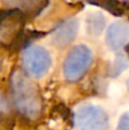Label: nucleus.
<instances>
[{"label": "nucleus", "mask_w": 129, "mask_h": 130, "mask_svg": "<svg viewBox=\"0 0 129 130\" xmlns=\"http://www.w3.org/2000/svg\"><path fill=\"white\" fill-rule=\"evenodd\" d=\"M22 64L27 75L34 79H40L49 71L53 59L45 47L33 45L24 49L22 54Z\"/></svg>", "instance_id": "nucleus-4"}, {"label": "nucleus", "mask_w": 129, "mask_h": 130, "mask_svg": "<svg viewBox=\"0 0 129 130\" xmlns=\"http://www.w3.org/2000/svg\"><path fill=\"white\" fill-rule=\"evenodd\" d=\"M79 31V21L75 17L66 18L53 29L50 39L55 47L64 48L71 45L77 38Z\"/></svg>", "instance_id": "nucleus-6"}, {"label": "nucleus", "mask_w": 129, "mask_h": 130, "mask_svg": "<svg viewBox=\"0 0 129 130\" xmlns=\"http://www.w3.org/2000/svg\"><path fill=\"white\" fill-rule=\"evenodd\" d=\"M117 130H129V112L125 113L118 122Z\"/></svg>", "instance_id": "nucleus-10"}, {"label": "nucleus", "mask_w": 129, "mask_h": 130, "mask_svg": "<svg viewBox=\"0 0 129 130\" xmlns=\"http://www.w3.org/2000/svg\"><path fill=\"white\" fill-rule=\"evenodd\" d=\"M128 65H129V62H128L127 57L123 56L122 54H119L111 65L110 73H111L112 76H117V75H119V74H121L122 71H125L128 67Z\"/></svg>", "instance_id": "nucleus-9"}, {"label": "nucleus", "mask_w": 129, "mask_h": 130, "mask_svg": "<svg viewBox=\"0 0 129 130\" xmlns=\"http://www.w3.org/2000/svg\"><path fill=\"white\" fill-rule=\"evenodd\" d=\"M25 14L15 8H8L0 13V42L9 43L21 36Z\"/></svg>", "instance_id": "nucleus-5"}, {"label": "nucleus", "mask_w": 129, "mask_h": 130, "mask_svg": "<svg viewBox=\"0 0 129 130\" xmlns=\"http://www.w3.org/2000/svg\"><path fill=\"white\" fill-rule=\"evenodd\" d=\"M127 87H128V90H129V79H128V81H127Z\"/></svg>", "instance_id": "nucleus-13"}, {"label": "nucleus", "mask_w": 129, "mask_h": 130, "mask_svg": "<svg viewBox=\"0 0 129 130\" xmlns=\"http://www.w3.org/2000/svg\"><path fill=\"white\" fill-rule=\"evenodd\" d=\"M10 89L13 102L18 112L31 120L40 117L42 102L39 90L24 73L17 70L11 73Z\"/></svg>", "instance_id": "nucleus-1"}, {"label": "nucleus", "mask_w": 129, "mask_h": 130, "mask_svg": "<svg viewBox=\"0 0 129 130\" xmlns=\"http://www.w3.org/2000/svg\"><path fill=\"white\" fill-rule=\"evenodd\" d=\"M104 27H105V17L103 14L95 11V13H91L87 17L86 29L87 32L91 37H95V38L100 37L102 34Z\"/></svg>", "instance_id": "nucleus-8"}, {"label": "nucleus", "mask_w": 129, "mask_h": 130, "mask_svg": "<svg viewBox=\"0 0 129 130\" xmlns=\"http://www.w3.org/2000/svg\"><path fill=\"white\" fill-rule=\"evenodd\" d=\"M73 124L77 130H109V115L101 106L85 104L77 108L73 115Z\"/></svg>", "instance_id": "nucleus-3"}, {"label": "nucleus", "mask_w": 129, "mask_h": 130, "mask_svg": "<svg viewBox=\"0 0 129 130\" xmlns=\"http://www.w3.org/2000/svg\"><path fill=\"white\" fill-rule=\"evenodd\" d=\"M107 47L113 52H119L129 42V24L126 21H116L106 31L105 37Z\"/></svg>", "instance_id": "nucleus-7"}, {"label": "nucleus", "mask_w": 129, "mask_h": 130, "mask_svg": "<svg viewBox=\"0 0 129 130\" xmlns=\"http://www.w3.org/2000/svg\"><path fill=\"white\" fill-rule=\"evenodd\" d=\"M93 52L86 45L74 46L63 63V75L69 82L80 81L93 64Z\"/></svg>", "instance_id": "nucleus-2"}, {"label": "nucleus", "mask_w": 129, "mask_h": 130, "mask_svg": "<svg viewBox=\"0 0 129 130\" xmlns=\"http://www.w3.org/2000/svg\"><path fill=\"white\" fill-rule=\"evenodd\" d=\"M2 70V58L0 57V71Z\"/></svg>", "instance_id": "nucleus-12"}, {"label": "nucleus", "mask_w": 129, "mask_h": 130, "mask_svg": "<svg viewBox=\"0 0 129 130\" xmlns=\"http://www.w3.org/2000/svg\"><path fill=\"white\" fill-rule=\"evenodd\" d=\"M8 102L6 101L4 96L0 95V113H6L8 111Z\"/></svg>", "instance_id": "nucleus-11"}]
</instances>
